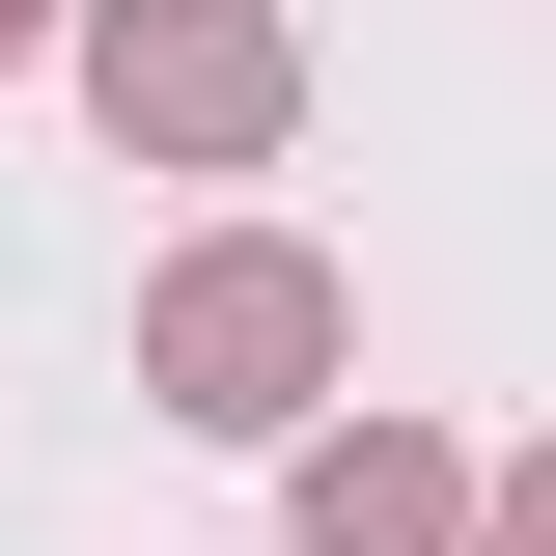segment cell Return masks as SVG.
<instances>
[{
	"instance_id": "1",
	"label": "cell",
	"mask_w": 556,
	"mask_h": 556,
	"mask_svg": "<svg viewBox=\"0 0 556 556\" xmlns=\"http://www.w3.org/2000/svg\"><path fill=\"white\" fill-rule=\"evenodd\" d=\"M0 28H28V0H0Z\"/></svg>"
}]
</instances>
